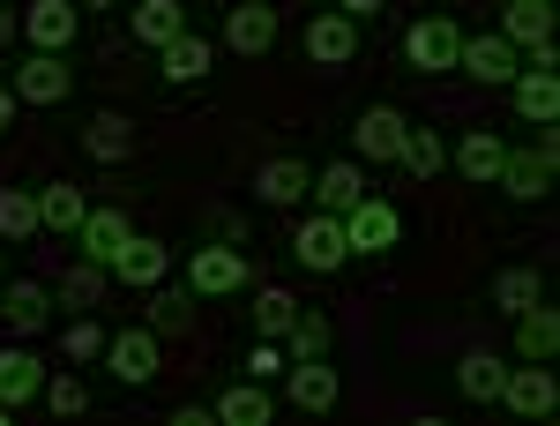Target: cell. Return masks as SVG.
<instances>
[{
  "label": "cell",
  "mask_w": 560,
  "mask_h": 426,
  "mask_svg": "<svg viewBox=\"0 0 560 426\" xmlns=\"http://www.w3.org/2000/svg\"><path fill=\"white\" fill-rule=\"evenodd\" d=\"M553 158H560V135L538 128V150H509L493 180H501L516 203H538V195H553Z\"/></svg>",
  "instance_id": "6da1fadb"
},
{
  "label": "cell",
  "mask_w": 560,
  "mask_h": 426,
  "mask_svg": "<svg viewBox=\"0 0 560 426\" xmlns=\"http://www.w3.org/2000/svg\"><path fill=\"white\" fill-rule=\"evenodd\" d=\"M396 240H404V217L388 210L382 195H359V203L345 210V247L351 255H388Z\"/></svg>",
  "instance_id": "7a4b0ae2"
},
{
  "label": "cell",
  "mask_w": 560,
  "mask_h": 426,
  "mask_svg": "<svg viewBox=\"0 0 560 426\" xmlns=\"http://www.w3.org/2000/svg\"><path fill=\"white\" fill-rule=\"evenodd\" d=\"M493 404H509V412H523V419H546L560 404V382L546 359H523V367H509V382H501V396Z\"/></svg>",
  "instance_id": "3957f363"
},
{
  "label": "cell",
  "mask_w": 560,
  "mask_h": 426,
  "mask_svg": "<svg viewBox=\"0 0 560 426\" xmlns=\"http://www.w3.org/2000/svg\"><path fill=\"white\" fill-rule=\"evenodd\" d=\"M456 45H464V31H456L448 15H427V23L404 31V60H411L419 76H441V68H456Z\"/></svg>",
  "instance_id": "277c9868"
},
{
  "label": "cell",
  "mask_w": 560,
  "mask_h": 426,
  "mask_svg": "<svg viewBox=\"0 0 560 426\" xmlns=\"http://www.w3.org/2000/svg\"><path fill=\"white\" fill-rule=\"evenodd\" d=\"M135 240V224H128V210H97L90 203V217L75 224V247H83V262H97L105 277H113V262H120V247Z\"/></svg>",
  "instance_id": "5b68a950"
},
{
  "label": "cell",
  "mask_w": 560,
  "mask_h": 426,
  "mask_svg": "<svg viewBox=\"0 0 560 426\" xmlns=\"http://www.w3.org/2000/svg\"><path fill=\"white\" fill-rule=\"evenodd\" d=\"M75 31H83V8L75 0H31L23 8V38L38 45V53H68Z\"/></svg>",
  "instance_id": "8992f818"
},
{
  "label": "cell",
  "mask_w": 560,
  "mask_h": 426,
  "mask_svg": "<svg viewBox=\"0 0 560 426\" xmlns=\"http://www.w3.org/2000/svg\"><path fill=\"white\" fill-rule=\"evenodd\" d=\"M68 90H75L68 53H31V60L15 68V97H23V105H60Z\"/></svg>",
  "instance_id": "52a82bcc"
},
{
  "label": "cell",
  "mask_w": 560,
  "mask_h": 426,
  "mask_svg": "<svg viewBox=\"0 0 560 426\" xmlns=\"http://www.w3.org/2000/svg\"><path fill=\"white\" fill-rule=\"evenodd\" d=\"M292 255H300V269H314V277H329L337 262L351 255L345 247V217H329V210H314L300 224V240H292Z\"/></svg>",
  "instance_id": "ba28073f"
},
{
  "label": "cell",
  "mask_w": 560,
  "mask_h": 426,
  "mask_svg": "<svg viewBox=\"0 0 560 426\" xmlns=\"http://www.w3.org/2000/svg\"><path fill=\"white\" fill-rule=\"evenodd\" d=\"M255 269H247V255L240 247H195V262H187V285L202 299H224V292H240Z\"/></svg>",
  "instance_id": "9c48e42d"
},
{
  "label": "cell",
  "mask_w": 560,
  "mask_h": 426,
  "mask_svg": "<svg viewBox=\"0 0 560 426\" xmlns=\"http://www.w3.org/2000/svg\"><path fill=\"white\" fill-rule=\"evenodd\" d=\"M456 68L471 83H516V45L501 38V31H478V38L456 45Z\"/></svg>",
  "instance_id": "30bf717a"
},
{
  "label": "cell",
  "mask_w": 560,
  "mask_h": 426,
  "mask_svg": "<svg viewBox=\"0 0 560 426\" xmlns=\"http://www.w3.org/2000/svg\"><path fill=\"white\" fill-rule=\"evenodd\" d=\"M224 45L247 53V60L269 53V45H277V8H269V0H240V8H224Z\"/></svg>",
  "instance_id": "8fae6325"
},
{
  "label": "cell",
  "mask_w": 560,
  "mask_h": 426,
  "mask_svg": "<svg viewBox=\"0 0 560 426\" xmlns=\"http://www.w3.org/2000/svg\"><path fill=\"white\" fill-rule=\"evenodd\" d=\"M105 367L128 389H142L158 375V330H120V337H105Z\"/></svg>",
  "instance_id": "7c38bea8"
},
{
  "label": "cell",
  "mask_w": 560,
  "mask_h": 426,
  "mask_svg": "<svg viewBox=\"0 0 560 426\" xmlns=\"http://www.w3.org/2000/svg\"><path fill=\"white\" fill-rule=\"evenodd\" d=\"M165 269H173V247H165V240H142V232H135L128 247H120V262H113V277H120V285H142V292H158Z\"/></svg>",
  "instance_id": "4fadbf2b"
},
{
  "label": "cell",
  "mask_w": 560,
  "mask_h": 426,
  "mask_svg": "<svg viewBox=\"0 0 560 426\" xmlns=\"http://www.w3.org/2000/svg\"><path fill=\"white\" fill-rule=\"evenodd\" d=\"M404 128H411V120H404V113H396V105H366V113H359V158H374V165H388V158H396V150H404Z\"/></svg>",
  "instance_id": "5bb4252c"
},
{
  "label": "cell",
  "mask_w": 560,
  "mask_h": 426,
  "mask_svg": "<svg viewBox=\"0 0 560 426\" xmlns=\"http://www.w3.org/2000/svg\"><path fill=\"white\" fill-rule=\"evenodd\" d=\"M509 90H516L523 120H538V128H553V120H560V76H553V68H516V83H509Z\"/></svg>",
  "instance_id": "9a60e30c"
},
{
  "label": "cell",
  "mask_w": 560,
  "mask_h": 426,
  "mask_svg": "<svg viewBox=\"0 0 560 426\" xmlns=\"http://www.w3.org/2000/svg\"><path fill=\"white\" fill-rule=\"evenodd\" d=\"M351 53H359V23H351V15H314V23H306V60L345 68Z\"/></svg>",
  "instance_id": "2e32d148"
},
{
  "label": "cell",
  "mask_w": 560,
  "mask_h": 426,
  "mask_svg": "<svg viewBox=\"0 0 560 426\" xmlns=\"http://www.w3.org/2000/svg\"><path fill=\"white\" fill-rule=\"evenodd\" d=\"M158 68H165V83H202L217 68V45L195 38V31H179L173 45H158Z\"/></svg>",
  "instance_id": "e0dca14e"
},
{
  "label": "cell",
  "mask_w": 560,
  "mask_h": 426,
  "mask_svg": "<svg viewBox=\"0 0 560 426\" xmlns=\"http://www.w3.org/2000/svg\"><path fill=\"white\" fill-rule=\"evenodd\" d=\"M90 217V195L75 187V180H52V187H38V224L45 232H60V240H75V224Z\"/></svg>",
  "instance_id": "ac0fdd59"
},
{
  "label": "cell",
  "mask_w": 560,
  "mask_h": 426,
  "mask_svg": "<svg viewBox=\"0 0 560 426\" xmlns=\"http://www.w3.org/2000/svg\"><path fill=\"white\" fill-rule=\"evenodd\" d=\"M306 195H314V203H322L329 217H345L351 203L366 195V172L351 165V158H337V165H322V172H314V187H306Z\"/></svg>",
  "instance_id": "d6986e66"
},
{
  "label": "cell",
  "mask_w": 560,
  "mask_h": 426,
  "mask_svg": "<svg viewBox=\"0 0 560 426\" xmlns=\"http://www.w3.org/2000/svg\"><path fill=\"white\" fill-rule=\"evenodd\" d=\"M501 38L509 45H553V0H509V15H501Z\"/></svg>",
  "instance_id": "ffe728a7"
},
{
  "label": "cell",
  "mask_w": 560,
  "mask_h": 426,
  "mask_svg": "<svg viewBox=\"0 0 560 426\" xmlns=\"http://www.w3.org/2000/svg\"><path fill=\"white\" fill-rule=\"evenodd\" d=\"M292 404L300 412H337V367L329 359H292Z\"/></svg>",
  "instance_id": "44dd1931"
},
{
  "label": "cell",
  "mask_w": 560,
  "mask_h": 426,
  "mask_svg": "<svg viewBox=\"0 0 560 426\" xmlns=\"http://www.w3.org/2000/svg\"><path fill=\"white\" fill-rule=\"evenodd\" d=\"M501 158H509V142H501L493 128H471L464 142H456V172H464V180H478V187H493Z\"/></svg>",
  "instance_id": "7402d4cb"
},
{
  "label": "cell",
  "mask_w": 560,
  "mask_h": 426,
  "mask_svg": "<svg viewBox=\"0 0 560 426\" xmlns=\"http://www.w3.org/2000/svg\"><path fill=\"white\" fill-rule=\"evenodd\" d=\"M210 412H217L224 426H269V412H277V396H269L261 382H232V389H224V396L210 404Z\"/></svg>",
  "instance_id": "603a6c76"
},
{
  "label": "cell",
  "mask_w": 560,
  "mask_h": 426,
  "mask_svg": "<svg viewBox=\"0 0 560 426\" xmlns=\"http://www.w3.org/2000/svg\"><path fill=\"white\" fill-rule=\"evenodd\" d=\"M128 23H135V38H142V45H173L179 31H187V8H179V0H135Z\"/></svg>",
  "instance_id": "cb8c5ba5"
},
{
  "label": "cell",
  "mask_w": 560,
  "mask_h": 426,
  "mask_svg": "<svg viewBox=\"0 0 560 426\" xmlns=\"http://www.w3.org/2000/svg\"><path fill=\"white\" fill-rule=\"evenodd\" d=\"M306 187H314V172H306L300 158H269V165L255 172V195H261V203H277V210H284V203H300Z\"/></svg>",
  "instance_id": "d4e9b609"
},
{
  "label": "cell",
  "mask_w": 560,
  "mask_h": 426,
  "mask_svg": "<svg viewBox=\"0 0 560 426\" xmlns=\"http://www.w3.org/2000/svg\"><path fill=\"white\" fill-rule=\"evenodd\" d=\"M45 307H52V292H45V285H31V277H15V285L0 292V314H8V330H15V337L45 330Z\"/></svg>",
  "instance_id": "484cf974"
},
{
  "label": "cell",
  "mask_w": 560,
  "mask_h": 426,
  "mask_svg": "<svg viewBox=\"0 0 560 426\" xmlns=\"http://www.w3.org/2000/svg\"><path fill=\"white\" fill-rule=\"evenodd\" d=\"M516 352H523V359H553V352H560V314L546 307V299L516 314Z\"/></svg>",
  "instance_id": "4316f807"
},
{
  "label": "cell",
  "mask_w": 560,
  "mask_h": 426,
  "mask_svg": "<svg viewBox=\"0 0 560 426\" xmlns=\"http://www.w3.org/2000/svg\"><path fill=\"white\" fill-rule=\"evenodd\" d=\"M509 382V359H493V352H464V367H456V389L471 396V404H493Z\"/></svg>",
  "instance_id": "83f0119b"
},
{
  "label": "cell",
  "mask_w": 560,
  "mask_h": 426,
  "mask_svg": "<svg viewBox=\"0 0 560 426\" xmlns=\"http://www.w3.org/2000/svg\"><path fill=\"white\" fill-rule=\"evenodd\" d=\"M38 389H45V367L31 359V352L8 344V352H0V404H31Z\"/></svg>",
  "instance_id": "f1b7e54d"
},
{
  "label": "cell",
  "mask_w": 560,
  "mask_h": 426,
  "mask_svg": "<svg viewBox=\"0 0 560 426\" xmlns=\"http://www.w3.org/2000/svg\"><path fill=\"white\" fill-rule=\"evenodd\" d=\"M83 150L97 158V165H120V158L135 150V128L120 120V113H97V120L83 128Z\"/></svg>",
  "instance_id": "f546056e"
},
{
  "label": "cell",
  "mask_w": 560,
  "mask_h": 426,
  "mask_svg": "<svg viewBox=\"0 0 560 426\" xmlns=\"http://www.w3.org/2000/svg\"><path fill=\"white\" fill-rule=\"evenodd\" d=\"M329 314H292V330H284V359H329Z\"/></svg>",
  "instance_id": "4dcf8cb0"
},
{
  "label": "cell",
  "mask_w": 560,
  "mask_h": 426,
  "mask_svg": "<svg viewBox=\"0 0 560 426\" xmlns=\"http://www.w3.org/2000/svg\"><path fill=\"white\" fill-rule=\"evenodd\" d=\"M538 299H546L538 269H501V277H493V307H501V314H523V307H538Z\"/></svg>",
  "instance_id": "1f68e13d"
},
{
  "label": "cell",
  "mask_w": 560,
  "mask_h": 426,
  "mask_svg": "<svg viewBox=\"0 0 560 426\" xmlns=\"http://www.w3.org/2000/svg\"><path fill=\"white\" fill-rule=\"evenodd\" d=\"M31 232H45V224H38V195L0 187V240H31Z\"/></svg>",
  "instance_id": "d6a6232c"
},
{
  "label": "cell",
  "mask_w": 560,
  "mask_h": 426,
  "mask_svg": "<svg viewBox=\"0 0 560 426\" xmlns=\"http://www.w3.org/2000/svg\"><path fill=\"white\" fill-rule=\"evenodd\" d=\"M396 165H411L419 180H427V172L448 165V142H441L433 128H404V150H396Z\"/></svg>",
  "instance_id": "836d02e7"
},
{
  "label": "cell",
  "mask_w": 560,
  "mask_h": 426,
  "mask_svg": "<svg viewBox=\"0 0 560 426\" xmlns=\"http://www.w3.org/2000/svg\"><path fill=\"white\" fill-rule=\"evenodd\" d=\"M292 314H300V307H292V292H277V285H269V292H255V322H261V337H277V344H284Z\"/></svg>",
  "instance_id": "e575fe53"
},
{
  "label": "cell",
  "mask_w": 560,
  "mask_h": 426,
  "mask_svg": "<svg viewBox=\"0 0 560 426\" xmlns=\"http://www.w3.org/2000/svg\"><path fill=\"white\" fill-rule=\"evenodd\" d=\"M97 292H105V269H97V262H75V269L60 277V299H68L75 314H83V307H97Z\"/></svg>",
  "instance_id": "d590c367"
},
{
  "label": "cell",
  "mask_w": 560,
  "mask_h": 426,
  "mask_svg": "<svg viewBox=\"0 0 560 426\" xmlns=\"http://www.w3.org/2000/svg\"><path fill=\"white\" fill-rule=\"evenodd\" d=\"M284 367H292V359H284V344L261 337L255 352H247V367H240V375H247V382H269V375H284Z\"/></svg>",
  "instance_id": "8d00e7d4"
},
{
  "label": "cell",
  "mask_w": 560,
  "mask_h": 426,
  "mask_svg": "<svg viewBox=\"0 0 560 426\" xmlns=\"http://www.w3.org/2000/svg\"><path fill=\"white\" fill-rule=\"evenodd\" d=\"M38 396L52 404V412H83V404H90V389L75 382V375H45V389H38Z\"/></svg>",
  "instance_id": "74e56055"
},
{
  "label": "cell",
  "mask_w": 560,
  "mask_h": 426,
  "mask_svg": "<svg viewBox=\"0 0 560 426\" xmlns=\"http://www.w3.org/2000/svg\"><path fill=\"white\" fill-rule=\"evenodd\" d=\"M150 330H187V299L158 292V299H150Z\"/></svg>",
  "instance_id": "f35d334b"
},
{
  "label": "cell",
  "mask_w": 560,
  "mask_h": 426,
  "mask_svg": "<svg viewBox=\"0 0 560 426\" xmlns=\"http://www.w3.org/2000/svg\"><path fill=\"white\" fill-rule=\"evenodd\" d=\"M97 352H105V330L97 322H75L68 330V359H97Z\"/></svg>",
  "instance_id": "ab89813d"
},
{
  "label": "cell",
  "mask_w": 560,
  "mask_h": 426,
  "mask_svg": "<svg viewBox=\"0 0 560 426\" xmlns=\"http://www.w3.org/2000/svg\"><path fill=\"white\" fill-rule=\"evenodd\" d=\"M388 0H337V15H351V23H374Z\"/></svg>",
  "instance_id": "60d3db41"
},
{
  "label": "cell",
  "mask_w": 560,
  "mask_h": 426,
  "mask_svg": "<svg viewBox=\"0 0 560 426\" xmlns=\"http://www.w3.org/2000/svg\"><path fill=\"white\" fill-rule=\"evenodd\" d=\"M15 113H23V97H15V83H0V135L15 128Z\"/></svg>",
  "instance_id": "b9f144b4"
},
{
  "label": "cell",
  "mask_w": 560,
  "mask_h": 426,
  "mask_svg": "<svg viewBox=\"0 0 560 426\" xmlns=\"http://www.w3.org/2000/svg\"><path fill=\"white\" fill-rule=\"evenodd\" d=\"M15 31H23V15H8V8H0V53H8V38H15Z\"/></svg>",
  "instance_id": "7bdbcfd3"
},
{
  "label": "cell",
  "mask_w": 560,
  "mask_h": 426,
  "mask_svg": "<svg viewBox=\"0 0 560 426\" xmlns=\"http://www.w3.org/2000/svg\"><path fill=\"white\" fill-rule=\"evenodd\" d=\"M75 8H120V0H75Z\"/></svg>",
  "instance_id": "ee69618b"
}]
</instances>
